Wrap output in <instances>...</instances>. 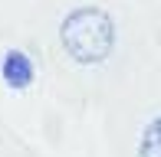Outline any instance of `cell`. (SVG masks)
I'll list each match as a JSON object with an SVG mask.
<instances>
[{
    "mask_svg": "<svg viewBox=\"0 0 161 157\" xmlns=\"http://www.w3.org/2000/svg\"><path fill=\"white\" fill-rule=\"evenodd\" d=\"M59 43L79 66L105 62L115 46V23L99 7H76L59 26Z\"/></svg>",
    "mask_w": 161,
    "mask_h": 157,
    "instance_id": "6da1fadb",
    "label": "cell"
},
{
    "mask_svg": "<svg viewBox=\"0 0 161 157\" xmlns=\"http://www.w3.org/2000/svg\"><path fill=\"white\" fill-rule=\"evenodd\" d=\"M142 157H161V115L151 118L142 131V144H138Z\"/></svg>",
    "mask_w": 161,
    "mask_h": 157,
    "instance_id": "3957f363",
    "label": "cell"
},
{
    "mask_svg": "<svg viewBox=\"0 0 161 157\" xmlns=\"http://www.w3.org/2000/svg\"><path fill=\"white\" fill-rule=\"evenodd\" d=\"M0 75H3V82L10 85V89H26V85L33 82V62L26 53H20V49H10V53L3 56V62H0Z\"/></svg>",
    "mask_w": 161,
    "mask_h": 157,
    "instance_id": "7a4b0ae2",
    "label": "cell"
}]
</instances>
